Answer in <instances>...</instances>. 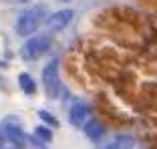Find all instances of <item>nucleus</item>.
<instances>
[{"label":"nucleus","mask_w":157,"mask_h":149,"mask_svg":"<svg viewBox=\"0 0 157 149\" xmlns=\"http://www.w3.org/2000/svg\"><path fill=\"white\" fill-rule=\"evenodd\" d=\"M46 4H34L28 10H24L16 20V34L20 36H30L33 32H36L38 26L46 20Z\"/></svg>","instance_id":"obj_1"},{"label":"nucleus","mask_w":157,"mask_h":149,"mask_svg":"<svg viewBox=\"0 0 157 149\" xmlns=\"http://www.w3.org/2000/svg\"><path fill=\"white\" fill-rule=\"evenodd\" d=\"M42 83H44V91L46 95L51 99H56L60 95V89H63V85H60V74H59V61L56 59H52V61H48L44 65V69H42Z\"/></svg>","instance_id":"obj_2"},{"label":"nucleus","mask_w":157,"mask_h":149,"mask_svg":"<svg viewBox=\"0 0 157 149\" xmlns=\"http://www.w3.org/2000/svg\"><path fill=\"white\" fill-rule=\"evenodd\" d=\"M51 48V38L46 36H30L20 48V55H22L24 61H36L42 55H46V51Z\"/></svg>","instance_id":"obj_3"},{"label":"nucleus","mask_w":157,"mask_h":149,"mask_svg":"<svg viewBox=\"0 0 157 149\" xmlns=\"http://www.w3.org/2000/svg\"><path fill=\"white\" fill-rule=\"evenodd\" d=\"M2 137L4 139H8L10 143H14L16 147L22 149L24 147V141H26V135H24L22 127H20V123L16 121V119H4L2 121Z\"/></svg>","instance_id":"obj_4"},{"label":"nucleus","mask_w":157,"mask_h":149,"mask_svg":"<svg viewBox=\"0 0 157 149\" xmlns=\"http://www.w3.org/2000/svg\"><path fill=\"white\" fill-rule=\"evenodd\" d=\"M71 20H73V10H71V8L59 10V12H55L52 16L46 18V28H48L51 32H60Z\"/></svg>","instance_id":"obj_5"},{"label":"nucleus","mask_w":157,"mask_h":149,"mask_svg":"<svg viewBox=\"0 0 157 149\" xmlns=\"http://www.w3.org/2000/svg\"><path fill=\"white\" fill-rule=\"evenodd\" d=\"M89 113H91V109H89L87 103H75L73 107H71L69 111V121L73 123L75 127H85V123H87V117Z\"/></svg>","instance_id":"obj_6"},{"label":"nucleus","mask_w":157,"mask_h":149,"mask_svg":"<svg viewBox=\"0 0 157 149\" xmlns=\"http://www.w3.org/2000/svg\"><path fill=\"white\" fill-rule=\"evenodd\" d=\"M133 145H135L133 135L121 133V135H115V137H111L109 141L101 143L97 149H133Z\"/></svg>","instance_id":"obj_7"},{"label":"nucleus","mask_w":157,"mask_h":149,"mask_svg":"<svg viewBox=\"0 0 157 149\" xmlns=\"http://www.w3.org/2000/svg\"><path fill=\"white\" fill-rule=\"evenodd\" d=\"M83 129H85V135H87L91 141H97V143L103 139V137H105V133H107V129L103 127V123H99L97 119H91V121H87Z\"/></svg>","instance_id":"obj_8"},{"label":"nucleus","mask_w":157,"mask_h":149,"mask_svg":"<svg viewBox=\"0 0 157 149\" xmlns=\"http://www.w3.org/2000/svg\"><path fill=\"white\" fill-rule=\"evenodd\" d=\"M18 85H20V89H22L26 95H34L36 93V83H34V79L28 73H20L18 74Z\"/></svg>","instance_id":"obj_9"},{"label":"nucleus","mask_w":157,"mask_h":149,"mask_svg":"<svg viewBox=\"0 0 157 149\" xmlns=\"http://www.w3.org/2000/svg\"><path fill=\"white\" fill-rule=\"evenodd\" d=\"M34 135H36L42 143H51L52 141V129L46 127V125H38L36 129H34Z\"/></svg>","instance_id":"obj_10"},{"label":"nucleus","mask_w":157,"mask_h":149,"mask_svg":"<svg viewBox=\"0 0 157 149\" xmlns=\"http://www.w3.org/2000/svg\"><path fill=\"white\" fill-rule=\"evenodd\" d=\"M38 117H40L42 121L46 123V127H51V129L59 127V119H56L52 113H48V111H44V109H40V111H38Z\"/></svg>","instance_id":"obj_11"},{"label":"nucleus","mask_w":157,"mask_h":149,"mask_svg":"<svg viewBox=\"0 0 157 149\" xmlns=\"http://www.w3.org/2000/svg\"><path fill=\"white\" fill-rule=\"evenodd\" d=\"M8 2H12V4H18V2H26V0H8Z\"/></svg>","instance_id":"obj_12"},{"label":"nucleus","mask_w":157,"mask_h":149,"mask_svg":"<svg viewBox=\"0 0 157 149\" xmlns=\"http://www.w3.org/2000/svg\"><path fill=\"white\" fill-rule=\"evenodd\" d=\"M2 149H10V147H2ZM14 149H20V147H14Z\"/></svg>","instance_id":"obj_13"},{"label":"nucleus","mask_w":157,"mask_h":149,"mask_svg":"<svg viewBox=\"0 0 157 149\" xmlns=\"http://www.w3.org/2000/svg\"><path fill=\"white\" fill-rule=\"evenodd\" d=\"M60 2H63V0H60ZM65 2H69V0H65Z\"/></svg>","instance_id":"obj_14"}]
</instances>
